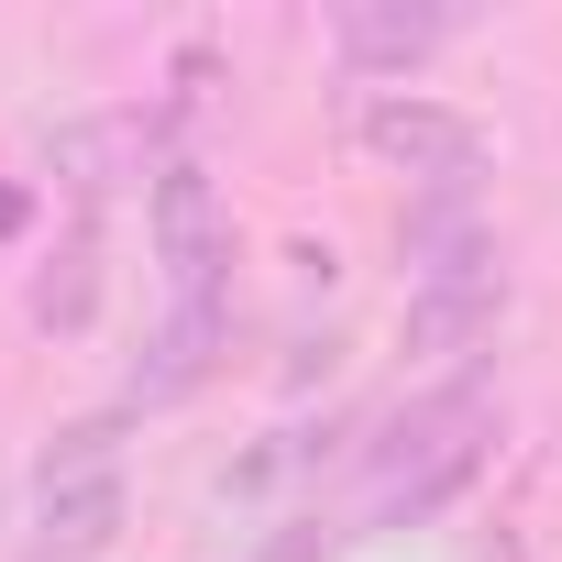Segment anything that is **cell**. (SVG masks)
<instances>
[{"label":"cell","instance_id":"6da1fadb","mask_svg":"<svg viewBox=\"0 0 562 562\" xmlns=\"http://www.w3.org/2000/svg\"><path fill=\"white\" fill-rule=\"evenodd\" d=\"M485 441H496V408H485V386H474V375H452V386L408 397V408L386 419V441L364 452L353 529H419V518H441V507L485 474Z\"/></svg>","mask_w":562,"mask_h":562},{"label":"cell","instance_id":"7a4b0ae2","mask_svg":"<svg viewBox=\"0 0 562 562\" xmlns=\"http://www.w3.org/2000/svg\"><path fill=\"white\" fill-rule=\"evenodd\" d=\"M144 221H155L166 299H232V210H221V188H210L199 155H166V166H155Z\"/></svg>","mask_w":562,"mask_h":562},{"label":"cell","instance_id":"3957f363","mask_svg":"<svg viewBox=\"0 0 562 562\" xmlns=\"http://www.w3.org/2000/svg\"><path fill=\"white\" fill-rule=\"evenodd\" d=\"M353 133H364V155L397 166L408 188H474V177H485V122L452 111V100H430V89H386V100H364Z\"/></svg>","mask_w":562,"mask_h":562},{"label":"cell","instance_id":"277c9868","mask_svg":"<svg viewBox=\"0 0 562 562\" xmlns=\"http://www.w3.org/2000/svg\"><path fill=\"white\" fill-rule=\"evenodd\" d=\"M45 166L78 188V210L89 199H111V188H155V166H166V111H89V122H56L45 133Z\"/></svg>","mask_w":562,"mask_h":562},{"label":"cell","instance_id":"5b68a950","mask_svg":"<svg viewBox=\"0 0 562 562\" xmlns=\"http://www.w3.org/2000/svg\"><path fill=\"white\" fill-rule=\"evenodd\" d=\"M452 34H463L452 0H342V12H331V56H342L353 78H408V67H430Z\"/></svg>","mask_w":562,"mask_h":562},{"label":"cell","instance_id":"8992f818","mask_svg":"<svg viewBox=\"0 0 562 562\" xmlns=\"http://www.w3.org/2000/svg\"><path fill=\"white\" fill-rule=\"evenodd\" d=\"M221 353H232V299H166V321H155V342H144V364H133L122 408L144 419V408L199 397V386L221 375Z\"/></svg>","mask_w":562,"mask_h":562},{"label":"cell","instance_id":"52a82bcc","mask_svg":"<svg viewBox=\"0 0 562 562\" xmlns=\"http://www.w3.org/2000/svg\"><path fill=\"white\" fill-rule=\"evenodd\" d=\"M397 254H408V288H452V276H496V232L474 210V188H419L397 210Z\"/></svg>","mask_w":562,"mask_h":562},{"label":"cell","instance_id":"ba28073f","mask_svg":"<svg viewBox=\"0 0 562 562\" xmlns=\"http://www.w3.org/2000/svg\"><path fill=\"white\" fill-rule=\"evenodd\" d=\"M133 518V485L122 474H78V485H34V518H23V562H100Z\"/></svg>","mask_w":562,"mask_h":562},{"label":"cell","instance_id":"9c48e42d","mask_svg":"<svg viewBox=\"0 0 562 562\" xmlns=\"http://www.w3.org/2000/svg\"><path fill=\"white\" fill-rule=\"evenodd\" d=\"M23 321L56 331V342H78V331L100 321V210H78V221L56 232V254L34 265V288H23Z\"/></svg>","mask_w":562,"mask_h":562},{"label":"cell","instance_id":"30bf717a","mask_svg":"<svg viewBox=\"0 0 562 562\" xmlns=\"http://www.w3.org/2000/svg\"><path fill=\"white\" fill-rule=\"evenodd\" d=\"M496 321H507V276H452V288H408L397 342L408 353H474Z\"/></svg>","mask_w":562,"mask_h":562},{"label":"cell","instance_id":"8fae6325","mask_svg":"<svg viewBox=\"0 0 562 562\" xmlns=\"http://www.w3.org/2000/svg\"><path fill=\"white\" fill-rule=\"evenodd\" d=\"M122 430H133V408H89V419H67L45 452H34V485H78V474H122L111 452H122Z\"/></svg>","mask_w":562,"mask_h":562},{"label":"cell","instance_id":"7c38bea8","mask_svg":"<svg viewBox=\"0 0 562 562\" xmlns=\"http://www.w3.org/2000/svg\"><path fill=\"white\" fill-rule=\"evenodd\" d=\"M23 221H34V199H23V188H12V177H0V243H12V232H23Z\"/></svg>","mask_w":562,"mask_h":562}]
</instances>
